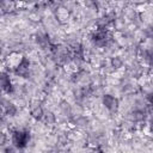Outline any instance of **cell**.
Returning a JSON list of instances; mask_svg holds the SVG:
<instances>
[{"label": "cell", "mask_w": 153, "mask_h": 153, "mask_svg": "<svg viewBox=\"0 0 153 153\" xmlns=\"http://www.w3.org/2000/svg\"><path fill=\"white\" fill-rule=\"evenodd\" d=\"M104 104H105L106 108L111 109V108L116 106V99H115L114 97H111V96H106V97L104 98Z\"/></svg>", "instance_id": "cell-2"}, {"label": "cell", "mask_w": 153, "mask_h": 153, "mask_svg": "<svg viewBox=\"0 0 153 153\" xmlns=\"http://www.w3.org/2000/svg\"><path fill=\"white\" fill-rule=\"evenodd\" d=\"M30 139V135L27 131H22V130H18L16 131L13 135H12V141H13V145L17 146L18 148H23L26 146L27 141Z\"/></svg>", "instance_id": "cell-1"}]
</instances>
